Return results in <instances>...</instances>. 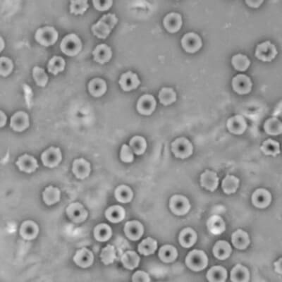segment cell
Instances as JSON below:
<instances>
[{"label": "cell", "mask_w": 282, "mask_h": 282, "mask_svg": "<svg viewBox=\"0 0 282 282\" xmlns=\"http://www.w3.org/2000/svg\"><path fill=\"white\" fill-rule=\"evenodd\" d=\"M118 23V18L114 14L103 15L100 20L92 25V34L100 39H106Z\"/></svg>", "instance_id": "cell-1"}, {"label": "cell", "mask_w": 282, "mask_h": 282, "mask_svg": "<svg viewBox=\"0 0 282 282\" xmlns=\"http://www.w3.org/2000/svg\"><path fill=\"white\" fill-rule=\"evenodd\" d=\"M186 264L189 269L195 272L203 270L208 264V256L203 250H192L186 256Z\"/></svg>", "instance_id": "cell-2"}, {"label": "cell", "mask_w": 282, "mask_h": 282, "mask_svg": "<svg viewBox=\"0 0 282 282\" xmlns=\"http://www.w3.org/2000/svg\"><path fill=\"white\" fill-rule=\"evenodd\" d=\"M60 49L66 55L76 56L82 49V42L76 34H69L61 42Z\"/></svg>", "instance_id": "cell-3"}, {"label": "cell", "mask_w": 282, "mask_h": 282, "mask_svg": "<svg viewBox=\"0 0 282 282\" xmlns=\"http://www.w3.org/2000/svg\"><path fill=\"white\" fill-rule=\"evenodd\" d=\"M59 38V34L55 28L52 26H45L36 31V41L44 47H50L55 44Z\"/></svg>", "instance_id": "cell-4"}, {"label": "cell", "mask_w": 282, "mask_h": 282, "mask_svg": "<svg viewBox=\"0 0 282 282\" xmlns=\"http://www.w3.org/2000/svg\"><path fill=\"white\" fill-rule=\"evenodd\" d=\"M172 151L175 156L179 159H186L194 153V146L189 139L180 137L172 142Z\"/></svg>", "instance_id": "cell-5"}, {"label": "cell", "mask_w": 282, "mask_h": 282, "mask_svg": "<svg viewBox=\"0 0 282 282\" xmlns=\"http://www.w3.org/2000/svg\"><path fill=\"white\" fill-rule=\"evenodd\" d=\"M278 54L277 48L274 44L267 40L257 45L255 55L263 62H271Z\"/></svg>", "instance_id": "cell-6"}, {"label": "cell", "mask_w": 282, "mask_h": 282, "mask_svg": "<svg viewBox=\"0 0 282 282\" xmlns=\"http://www.w3.org/2000/svg\"><path fill=\"white\" fill-rule=\"evenodd\" d=\"M169 208L175 215H185L190 211V202L183 195H175L169 200Z\"/></svg>", "instance_id": "cell-7"}, {"label": "cell", "mask_w": 282, "mask_h": 282, "mask_svg": "<svg viewBox=\"0 0 282 282\" xmlns=\"http://www.w3.org/2000/svg\"><path fill=\"white\" fill-rule=\"evenodd\" d=\"M62 159V151L59 148L50 147L41 155V160L45 167L54 168L59 165Z\"/></svg>", "instance_id": "cell-8"}, {"label": "cell", "mask_w": 282, "mask_h": 282, "mask_svg": "<svg viewBox=\"0 0 282 282\" xmlns=\"http://www.w3.org/2000/svg\"><path fill=\"white\" fill-rule=\"evenodd\" d=\"M181 45L186 53L194 54L200 50L203 45L201 37L195 33H188L181 38Z\"/></svg>", "instance_id": "cell-9"}, {"label": "cell", "mask_w": 282, "mask_h": 282, "mask_svg": "<svg viewBox=\"0 0 282 282\" xmlns=\"http://www.w3.org/2000/svg\"><path fill=\"white\" fill-rule=\"evenodd\" d=\"M66 212L69 218L75 223H82L86 220L88 215L84 205L79 203H73L69 205Z\"/></svg>", "instance_id": "cell-10"}, {"label": "cell", "mask_w": 282, "mask_h": 282, "mask_svg": "<svg viewBox=\"0 0 282 282\" xmlns=\"http://www.w3.org/2000/svg\"><path fill=\"white\" fill-rule=\"evenodd\" d=\"M156 106L157 102L154 96L146 94L142 95L138 100L136 109L142 115L149 116L154 112Z\"/></svg>", "instance_id": "cell-11"}, {"label": "cell", "mask_w": 282, "mask_h": 282, "mask_svg": "<svg viewBox=\"0 0 282 282\" xmlns=\"http://www.w3.org/2000/svg\"><path fill=\"white\" fill-rule=\"evenodd\" d=\"M253 84L251 80L245 74H238L233 77L232 88L236 93L247 95L251 91Z\"/></svg>", "instance_id": "cell-12"}, {"label": "cell", "mask_w": 282, "mask_h": 282, "mask_svg": "<svg viewBox=\"0 0 282 282\" xmlns=\"http://www.w3.org/2000/svg\"><path fill=\"white\" fill-rule=\"evenodd\" d=\"M119 84L123 91L129 92L137 88L140 86L141 81L136 73L132 71H127L122 75Z\"/></svg>", "instance_id": "cell-13"}, {"label": "cell", "mask_w": 282, "mask_h": 282, "mask_svg": "<svg viewBox=\"0 0 282 282\" xmlns=\"http://www.w3.org/2000/svg\"><path fill=\"white\" fill-rule=\"evenodd\" d=\"M30 126L29 115L25 112H16L10 120V127L17 132H22Z\"/></svg>", "instance_id": "cell-14"}, {"label": "cell", "mask_w": 282, "mask_h": 282, "mask_svg": "<svg viewBox=\"0 0 282 282\" xmlns=\"http://www.w3.org/2000/svg\"><path fill=\"white\" fill-rule=\"evenodd\" d=\"M182 25V17L181 14L176 12L167 14L163 19V26L170 34H175L179 31Z\"/></svg>", "instance_id": "cell-15"}, {"label": "cell", "mask_w": 282, "mask_h": 282, "mask_svg": "<svg viewBox=\"0 0 282 282\" xmlns=\"http://www.w3.org/2000/svg\"><path fill=\"white\" fill-rule=\"evenodd\" d=\"M123 231L128 239L133 241H139L143 235V225L139 221H129L125 225Z\"/></svg>", "instance_id": "cell-16"}, {"label": "cell", "mask_w": 282, "mask_h": 282, "mask_svg": "<svg viewBox=\"0 0 282 282\" xmlns=\"http://www.w3.org/2000/svg\"><path fill=\"white\" fill-rule=\"evenodd\" d=\"M72 172L78 179H85L91 172V166L84 158L75 159L72 164Z\"/></svg>", "instance_id": "cell-17"}, {"label": "cell", "mask_w": 282, "mask_h": 282, "mask_svg": "<svg viewBox=\"0 0 282 282\" xmlns=\"http://www.w3.org/2000/svg\"><path fill=\"white\" fill-rule=\"evenodd\" d=\"M227 129L233 134L241 135L247 128V122L242 115H235L229 119L227 122Z\"/></svg>", "instance_id": "cell-18"}, {"label": "cell", "mask_w": 282, "mask_h": 282, "mask_svg": "<svg viewBox=\"0 0 282 282\" xmlns=\"http://www.w3.org/2000/svg\"><path fill=\"white\" fill-rule=\"evenodd\" d=\"M73 260L78 267L88 268L93 264L94 255L91 250L84 247L76 251Z\"/></svg>", "instance_id": "cell-19"}, {"label": "cell", "mask_w": 282, "mask_h": 282, "mask_svg": "<svg viewBox=\"0 0 282 282\" xmlns=\"http://www.w3.org/2000/svg\"><path fill=\"white\" fill-rule=\"evenodd\" d=\"M16 164L20 171L27 174L35 172L36 169L39 167L37 159L34 157L28 154H24L19 157Z\"/></svg>", "instance_id": "cell-20"}, {"label": "cell", "mask_w": 282, "mask_h": 282, "mask_svg": "<svg viewBox=\"0 0 282 282\" xmlns=\"http://www.w3.org/2000/svg\"><path fill=\"white\" fill-rule=\"evenodd\" d=\"M272 201L270 193L264 189H257L252 195V203L254 206L258 208H266Z\"/></svg>", "instance_id": "cell-21"}, {"label": "cell", "mask_w": 282, "mask_h": 282, "mask_svg": "<svg viewBox=\"0 0 282 282\" xmlns=\"http://www.w3.org/2000/svg\"><path fill=\"white\" fill-rule=\"evenodd\" d=\"M200 184L206 190L213 192L217 189L219 177L217 174L212 171L206 170L200 176Z\"/></svg>", "instance_id": "cell-22"}, {"label": "cell", "mask_w": 282, "mask_h": 282, "mask_svg": "<svg viewBox=\"0 0 282 282\" xmlns=\"http://www.w3.org/2000/svg\"><path fill=\"white\" fill-rule=\"evenodd\" d=\"M92 55L95 62L104 64L109 62L112 58V49L106 44H100L92 51Z\"/></svg>", "instance_id": "cell-23"}, {"label": "cell", "mask_w": 282, "mask_h": 282, "mask_svg": "<svg viewBox=\"0 0 282 282\" xmlns=\"http://www.w3.org/2000/svg\"><path fill=\"white\" fill-rule=\"evenodd\" d=\"M19 233L23 239L28 241L35 239L39 233L38 225L34 221H25L20 227Z\"/></svg>", "instance_id": "cell-24"}, {"label": "cell", "mask_w": 282, "mask_h": 282, "mask_svg": "<svg viewBox=\"0 0 282 282\" xmlns=\"http://www.w3.org/2000/svg\"><path fill=\"white\" fill-rule=\"evenodd\" d=\"M197 240V233L195 232V230L193 229L190 227L183 229L178 236L180 244H181V247H186V248L192 247L196 243Z\"/></svg>", "instance_id": "cell-25"}, {"label": "cell", "mask_w": 282, "mask_h": 282, "mask_svg": "<svg viewBox=\"0 0 282 282\" xmlns=\"http://www.w3.org/2000/svg\"><path fill=\"white\" fill-rule=\"evenodd\" d=\"M212 252L216 258L220 261H225L229 258L232 252V248L227 241H219L213 247Z\"/></svg>", "instance_id": "cell-26"}, {"label": "cell", "mask_w": 282, "mask_h": 282, "mask_svg": "<svg viewBox=\"0 0 282 282\" xmlns=\"http://www.w3.org/2000/svg\"><path fill=\"white\" fill-rule=\"evenodd\" d=\"M107 90L106 81L100 78L92 79L88 84V90L90 95L95 98H100L106 94Z\"/></svg>", "instance_id": "cell-27"}, {"label": "cell", "mask_w": 282, "mask_h": 282, "mask_svg": "<svg viewBox=\"0 0 282 282\" xmlns=\"http://www.w3.org/2000/svg\"><path fill=\"white\" fill-rule=\"evenodd\" d=\"M231 242L236 248L244 250L250 245V241L247 231L238 229L231 235Z\"/></svg>", "instance_id": "cell-28"}, {"label": "cell", "mask_w": 282, "mask_h": 282, "mask_svg": "<svg viewBox=\"0 0 282 282\" xmlns=\"http://www.w3.org/2000/svg\"><path fill=\"white\" fill-rule=\"evenodd\" d=\"M106 217L112 223H120L125 219L126 211L120 205H113L106 209Z\"/></svg>", "instance_id": "cell-29"}, {"label": "cell", "mask_w": 282, "mask_h": 282, "mask_svg": "<svg viewBox=\"0 0 282 282\" xmlns=\"http://www.w3.org/2000/svg\"><path fill=\"white\" fill-rule=\"evenodd\" d=\"M207 227L213 235L222 234L226 230L225 221L219 215L211 216L207 222Z\"/></svg>", "instance_id": "cell-30"}, {"label": "cell", "mask_w": 282, "mask_h": 282, "mask_svg": "<svg viewBox=\"0 0 282 282\" xmlns=\"http://www.w3.org/2000/svg\"><path fill=\"white\" fill-rule=\"evenodd\" d=\"M250 272L248 269L242 264H236L231 271V282H248Z\"/></svg>", "instance_id": "cell-31"}, {"label": "cell", "mask_w": 282, "mask_h": 282, "mask_svg": "<svg viewBox=\"0 0 282 282\" xmlns=\"http://www.w3.org/2000/svg\"><path fill=\"white\" fill-rule=\"evenodd\" d=\"M61 198V192L58 188L48 186L42 193L44 203L48 205H53L59 203Z\"/></svg>", "instance_id": "cell-32"}, {"label": "cell", "mask_w": 282, "mask_h": 282, "mask_svg": "<svg viewBox=\"0 0 282 282\" xmlns=\"http://www.w3.org/2000/svg\"><path fill=\"white\" fill-rule=\"evenodd\" d=\"M227 276V271L225 267L214 266L208 270L206 277L209 282H225Z\"/></svg>", "instance_id": "cell-33"}, {"label": "cell", "mask_w": 282, "mask_h": 282, "mask_svg": "<svg viewBox=\"0 0 282 282\" xmlns=\"http://www.w3.org/2000/svg\"><path fill=\"white\" fill-rule=\"evenodd\" d=\"M112 236V229L110 226L106 224H100L94 229V237L99 242L109 241Z\"/></svg>", "instance_id": "cell-34"}, {"label": "cell", "mask_w": 282, "mask_h": 282, "mask_svg": "<svg viewBox=\"0 0 282 282\" xmlns=\"http://www.w3.org/2000/svg\"><path fill=\"white\" fill-rule=\"evenodd\" d=\"M140 261V256L133 250H128L122 257V263L123 267L130 270L138 267Z\"/></svg>", "instance_id": "cell-35"}, {"label": "cell", "mask_w": 282, "mask_h": 282, "mask_svg": "<svg viewBox=\"0 0 282 282\" xmlns=\"http://www.w3.org/2000/svg\"><path fill=\"white\" fill-rule=\"evenodd\" d=\"M114 196L120 203H128L132 200L134 193L128 186L121 185L114 191Z\"/></svg>", "instance_id": "cell-36"}, {"label": "cell", "mask_w": 282, "mask_h": 282, "mask_svg": "<svg viewBox=\"0 0 282 282\" xmlns=\"http://www.w3.org/2000/svg\"><path fill=\"white\" fill-rule=\"evenodd\" d=\"M157 249H158V242L156 240L151 237H148L142 240L138 247L139 253L145 256L154 254Z\"/></svg>", "instance_id": "cell-37"}, {"label": "cell", "mask_w": 282, "mask_h": 282, "mask_svg": "<svg viewBox=\"0 0 282 282\" xmlns=\"http://www.w3.org/2000/svg\"><path fill=\"white\" fill-rule=\"evenodd\" d=\"M178 257V251L173 246H163L159 250V258L165 263H172Z\"/></svg>", "instance_id": "cell-38"}, {"label": "cell", "mask_w": 282, "mask_h": 282, "mask_svg": "<svg viewBox=\"0 0 282 282\" xmlns=\"http://www.w3.org/2000/svg\"><path fill=\"white\" fill-rule=\"evenodd\" d=\"M239 181L237 177L233 175H227L222 181V190L227 195L234 194L239 189Z\"/></svg>", "instance_id": "cell-39"}, {"label": "cell", "mask_w": 282, "mask_h": 282, "mask_svg": "<svg viewBox=\"0 0 282 282\" xmlns=\"http://www.w3.org/2000/svg\"><path fill=\"white\" fill-rule=\"evenodd\" d=\"M159 100L163 106H170L176 101V92L172 88H162L159 92Z\"/></svg>", "instance_id": "cell-40"}, {"label": "cell", "mask_w": 282, "mask_h": 282, "mask_svg": "<svg viewBox=\"0 0 282 282\" xmlns=\"http://www.w3.org/2000/svg\"><path fill=\"white\" fill-rule=\"evenodd\" d=\"M264 129L267 134L278 136L282 134V122L277 118H269L264 124Z\"/></svg>", "instance_id": "cell-41"}, {"label": "cell", "mask_w": 282, "mask_h": 282, "mask_svg": "<svg viewBox=\"0 0 282 282\" xmlns=\"http://www.w3.org/2000/svg\"><path fill=\"white\" fill-rule=\"evenodd\" d=\"M66 67V62L64 58L59 56H54L50 59L48 64V70L50 73L53 75H57L63 71Z\"/></svg>", "instance_id": "cell-42"}, {"label": "cell", "mask_w": 282, "mask_h": 282, "mask_svg": "<svg viewBox=\"0 0 282 282\" xmlns=\"http://www.w3.org/2000/svg\"><path fill=\"white\" fill-rule=\"evenodd\" d=\"M231 64L238 71L244 72L247 70L250 65V60L247 55L237 54L231 59Z\"/></svg>", "instance_id": "cell-43"}, {"label": "cell", "mask_w": 282, "mask_h": 282, "mask_svg": "<svg viewBox=\"0 0 282 282\" xmlns=\"http://www.w3.org/2000/svg\"><path fill=\"white\" fill-rule=\"evenodd\" d=\"M129 145L133 152L137 155H143L147 149L146 140L140 136L133 137L130 141Z\"/></svg>", "instance_id": "cell-44"}, {"label": "cell", "mask_w": 282, "mask_h": 282, "mask_svg": "<svg viewBox=\"0 0 282 282\" xmlns=\"http://www.w3.org/2000/svg\"><path fill=\"white\" fill-rule=\"evenodd\" d=\"M261 150L264 155L275 157L280 153V143L272 139H268L264 141L261 147Z\"/></svg>", "instance_id": "cell-45"}, {"label": "cell", "mask_w": 282, "mask_h": 282, "mask_svg": "<svg viewBox=\"0 0 282 282\" xmlns=\"http://www.w3.org/2000/svg\"><path fill=\"white\" fill-rule=\"evenodd\" d=\"M100 258H101L103 264H106V265L112 264L117 258L114 247L112 245H107L105 247L100 254Z\"/></svg>", "instance_id": "cell-46"}, {"label": "cell", "mask_w": 282, "mask_h": 282, "mask_svg": "<svg viewBox=\"0 0 282 282\" xmlns=\"http://www.w3.org/2000/svg\"><path fill=\"white\" fill-rule=\"evenodd\" d=\"M33 77L36 84L40 87H45L49 79L45 70L39 67H35L33 69Z\"/></svg>", "instance_id": "cell-47"}, {"label": "cell", "mask_w": 282, "mask_h": 282, "mask_svg": "<svg viewBox=\"0 0 282 282\" xmlns=\"http://www.w3.org/2000/svg\"><path fill=\"white\" fill-rule=\"evenodd\" d=\"M89 8L87 0H73L70 1V12L75 15H82Z\"/></svg>", "instance_id": "cell-48"}, {"label": "cell", "mask_w": 282, "mask_h": 282, "mask_svg": "<svg viewBox=\"0 0 282 282\" xmlns=\"http://www.w3.org/2000/svg\"><path fill=\"white\" fill-rule=\"evenodd\" d=\"M14 70V64L12 59L6 56H1L0 59V74L6 77L12 73Z\"/></svg>", "instance_id": "cell-49"}, {"label": "cell", "mask_w": 282, "mask_h": 282, "mask_svg": "<svg viewBox=\"0 0 282 282\" xmlns=\"http://www.w3.org/2000/svg\"><path fill=\"white\" fill-rule=\"evenodd\" d=\"M134 153L131 147L126 144L122 145L120 152V158L122 162L125 163H131L134 159Z\"/></svg>", "instance_id": "cell-50"}, {"label": "cell", "mask_w": 282, "mask_h": 282, "mask_svg": "<svg viewBox=\"0 0 282 282\" xmlns=\"http://www.w3.org/2000/svg\"><path fill=\"white\" fill-rule=\"evenodd\" d=\"M94 7L100 12L109 10L113 4L112 0H95L92 1Z\"/></svg>", "instance_id": "cell-51"}, {"label": "cell", "mask_w": 282, "mask_h": 282, "mask_svg": "<svg viewBox=\"0 0 282 282\" xmlns=\"http://www.w3.org/2000/svg\"><path fill=\"white\" fill-rule=\"evenodd\" d=\"M133 282H150V276L144 271H137L132 277Z\"/></svg>", "instance_id": "cell-52"}, {"label": "cell", "mask_w": 282, "mask_h": 282, "mask_svg": "<svg viewBox=\"0 0 282 282\" xmlns=\"http://www.w3.org/2000/svg\"><path fill=\"white\" fill-rule=\"evenodd\" d=\"M246 3L247 4L249 7L258 8L261 7V4H263V1L262 0H247Z\"/></svg>", "instance_id": "cell-53"}, {"label": "cell", "mask_w": 282, "mask_h": 282, "mask_svg": "<svg viewBox=\"0 0 282 282\" xmlns=\"http://www.w3.org/2000/svg\"><path fill=\"white\" fill-rule=\"evenodd\" d=\"M275 266V270L279 275H282V258L279 259L274 263Z\"/></svg>", "instance_id": "cell-54"}, {"label": "cell", "mask_w": 282, "mask_h": 282, "mask_svg": "<svg viewBox=\"0 0 282 282\" xmlns=\"http://www.w3.org/2000/svg\"><path fill=\"white\" fill-rule=\"evenodd\" d=\"M0 118H1V123H0V126L1 127H3L4 126V125L6 124V123H7V116H6V114H4V113L2 112V111H1V112H0Z\"/></svg>", "instance_id": "cell-55"}, {"label": "cell", "mask_w": 282, "mask_h": 282, "mask_svg": "<svg viewBox=\"0 0 282 282\" xmlns=\"http://www.w3.org/2000/svg\"><path fill=\"white\" fill-rule=\"evenodd\" d=\"M0 40H1V50H2L3 49H4V40H3L2 37H1V38H0Z\"/></svg>", "instance_id": "cell-56"}]
</instances>
